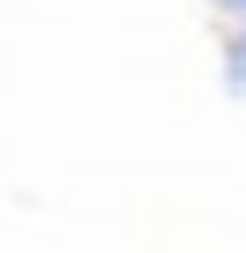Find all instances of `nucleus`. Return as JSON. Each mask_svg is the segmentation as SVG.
Wrapping results in <instances>:
<instances>
[{"label":"nucleus","mask_w":246,"mask_h":253,"mask_svg":"<svg viewBox=\"0 0 246 253\" xmlns=\"http://www.w3.org/2000/svg\"><path fill=\"white\" fill-rule=\"evenodd\" d=\"M224 82L246 97V23H231V30H224Z\"/></svg>","instance_id":"obj_1"},{"label":"nucleus","mask_w":246,"mask_h":253,"mask_svg":"<svg viewBox=\"0 0 246 253\" xmlns=\"http://www.w3.org/2000/svg\"><path fill=\"white\" fill-rule=\"evenodd\" d=\"M216 8H224V15H239V23H246V0H216Z\"/></svg>","instance_id":"obj_2"}]
</instances>
